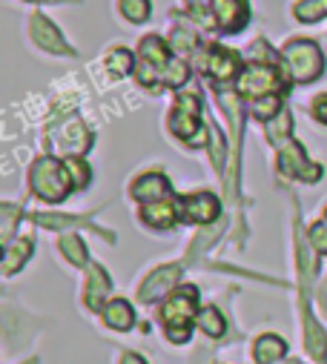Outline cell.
<instances>
[{
  "instance_id": "cell-1",
  "label": "cell",
  "mask_w": 327,
  "mask_h": 364,
  "mask_svg": "<svg viewBox=\"0 0 327 364\" xmlns=\"http://www.w3.org/2000/svg\"><path fill=\"white\" fill-rule=\"evenodd\" d=\"M29 181H32V190L38 198L49 201V204H60L69 190H72V175L66 169V164L55 161V158H38L32 164V172H29Z\"/></svg>"
},
{
  "instance_id": "cell-2",
  "label": "cell",
  "mask_w": 327,
  "mask_h": 364,
  "mask_svg": "<svg viewBox=\"0 0 327 364\" xmlns=\"http://www.w3.org/2000/svg\"><path fill=\"white\" fill-rule=\"evenodd\" d=\"M282 60L296 83H313L316 77H321V69H324L321 52L313 41H290L282 49Z\"/></svg>"
},
{
  "instance_id": "cell-3",
  "label": "cell",
  "mask_w": 327,
  "mask_h": 364,
  "mask_svg": "<svg viewBox=\"0 0 327 364\" xmlns=\"http://www.w3.org/2000/svg\"><path fill=\"white\" fill-rule=\"evenodd\" d=\"M173 60H170V49H167V43H164L158 35H149V38H144L141 41V46H138V83L141 86H155V83H161V77H164V72H167V66H170Z\"/></svg>"
},
{
  "instance_id": "cell-4",
  "label": "cell",
  "mask_w": 327,
  "mask_h": 364,
  "mask_svg": "<svg viewBox=\"0 0 327 364\" xmlns=\"http://www.w3.org/2000/svg\"><path fill=\"white\" fill-rule=\"evenodd\" d=\"M170 129L173 135H178L181 141H187L193 146V135H201V101L198 95H178L173 115H170Z\"/></svg>"
},
{
  "instance_id": "cell-5",
  "label": "cell",
  "mask_w": 327,
  "mask_h": 364,
  "mask_svg": "<svg viewBox=\"0 0 327 364\" xmlns=\"http://www.w3.org/2000/svg\"><path fill=\"white\" fill-rule=\"evenodd\" d=\"M195 307H198V290L195 287H181L176 290L167 301L161 307V321L167 330L173 327H190V318L195 316Z\"/></svg>"
},
{
  "instance_id": "cell-6",
  "label": "cell",
  "mask_w": 327,
  "mask_h": 364,
  "mask_svg": "<svg viewBox=\"0 0 327 364\" xmlns=\"http://www.w3.org/2000/svg\"><path fill=\"white\" fill-rule=\"evenodd\" d=\"M279 89H282V80L270 66L253 63V66H247L238 75V92L250 95L253 101L267 98V95H279Z\"/></svg>"
},
{
  "instance_id": "cell-7",
  "label": "cell",
  "mask_w": 327,
  "mask_h": 364,
  "mask_svg": "<svg viewBox=\"0 0 327 364\" xmlns=\"http://www.w3.org/2000/svg\"><path fill=\"white\" fill-rule=\"evenodd\" d=\"M279 169L284 175H290V178L307 181V184H313L316 178H321V166L318 164H310L307 155H304V149L299 144H293V141L287 146H282V152H279Z\"/></svg>"
},
{
  "instance_id": "cell-8",
  "label": "cell",
  "mask_w": 327,
  "mask_h": 364,
  "mask_svg": "<svg viewBox=\"0 0 327 364\" xmlns=\"http://www.w3.org/2000/svg\"><path fill=\"white\" fill-rule=\"evenodd\" d=\"M55 146L63 155H80V152H87L92 146V135H90V129L84 124H80L77 115H69V121L55 135Z\"/></svg>"
},
{
  "instance_id": "cell-9",
  "label": "cell",
  "mask_w": 327,
  "mask_h": 364,
  "mask_svg": "<svg viewBox=\"0 0 327 364\" xmlns=\"http://www.w3.org/2000/svg\"><path fill=\"white\" fill-rule=\"evenodd\" d=\"M213 15L224 32H241L250 21V4L247 0H213Z\"/></svg>"
},
{
  "instance_id": "cell-10",
  "label": "cell",
  "mask_w": 327,
  "mask_h": 364,
  "mask_svg": "<svg viewBox=\"0 0 327 364\" xmlns=\"http://www.w3.org/2000/svg\"><path fill=\"white\" fill-rule=\"evenodd\" d=\"M29 35H32V41H35L41 49H46V52H52V55H72V46L63 41V35L55 29V23H52L49 18H43V15H32Z\"/></svg>"
},
{
  "instance_id": "cell-11",
  "label": "cell",
  "mask_w": 327,
  "mask_h": 364,
  "mask_svg": "<svg viewBox=\"0 0 327 364\" xmlns=\"http://www.w3.org/2000/svg\"><path fill=\"white\" fill-rule=\"evenodd\" d=\"M178 276H181V267H178V264L158 267L155 272H149V279L141 284V293H138V299H141V301H155L158 296H167V293L176 287Z\"/></svg>"
},
{
  "instance_id": "cell-12",
  "label": "cell",
  "mask_w": 327,
  "mask_h": 364,
  "mask_svg": "<svg viewBox=\"0 0 327 364\" xmlns=\"http://www.w3.org/2000/svg\"><path fill=\"white\" fill-rule=\"evenodd\" d=\"M201 69H204V75H210L215 80H230V77L241 75L238 72V58L230 49H221V46L201 55Z\"/></svg>"
},
{
  "instance_id": "cell-13",
  "label": "cell",
  "mask_w": 327,
  "mask_h": 364,
  "mask_svg": "<svg viewBox=\"0 0 327 364\" xmlns=\"http://www.w3.org/2000/svg\"><path fill=\"white\" fill-rule=\"evenodd\" d=\"M129 196L135 201H141V204L161 201V198L170 196V181H167V175H161V172H146V175H141L135 184H132Z\"/></svg>"
},
{
  "instance_id": "cell-14",
  "label": "cell",
  "mask_w": 327,
  "mask_h": 364,
  "mask_svg": "<svg viewBox=\"0 0 327 364\" xmlns=\"http://www.w3.org/2000/svg\"><path fill=\"white\" fill-rule=\"evenodd\" d=\"M181 204H184V215H187L190 221H195V224H213V221L218 218V213H221L218 198L210 196V193L187 196Z\"/></svg>"
},
{
  "instance_id": "cell-15",
  "label": "cell",
  "mask_w": 327,
  "mask_h": 364,
  "mask_svg": "<svg viewBox=\"0 0 327 364\" xmlns=\"http://www.w3.org/2000/svg\"><path fill=\"white\" fill-rule=\"evenodd\" d=\"M141 218H144V224H146V227H155V230H170V227L176 224L178 213H176V204H173V201L161 198V201H149V204H144Z\"/></svg>"
},
{
  "instance_id": "cell-16",
  "label": "cell",
  "mask_w": 327,
  "mask_h": 364,
  "mask_svg": "<svg viewBox=\"0 0 327 364\" xmlns=\"http://www.w3.org/2000/svg\"><path fill=\"white\" fill-rule=\"evenodd\" d=\"M109 293H112L109 276H107V272H104L98 264H92V267H90V282H87V307H90V310H101Z\"/></svg>"
},
{
  "instance_id": "cell-17",
  "label": "cell",
  "mask_w": 327,
  "mask_h": 364,
  "mask_svg": "<svg viewBox=\"0 0 327 364\" xmlns=\"http://www.w3.org/2000/svg\"><path fill=\"white\" fill-rule=\"evenodd\" d=\"M104 321H107V327H112V330H129L132 327V321H135V313H132V307L124 301V299H115V301H109L107 307H104Z\"/></svg>"
},
{
  "instance_id": "cell-18",
  "label": "cell",
  "mask_w": 327,
  "mask_h": 364,
  "mask_svg": "<svg viewBox=\"0 0 327 364\" xmlns=\"http://www.w3.org/2000/svg\"><path fill=\"white\" fill-rule=\"evenodd\" d=\"M284 353H287V344H284V338H279V336H262V338L256 341V347H253V358H256L259 364H273V361H279Z\"/></svg>"
},
{
  "instance_id": "cell-19",
  "label": "cell",
  "mask_w": 327,
  "mask_h": 364,
  "mask_svg": "<svg viewBox=\"0 0 327 364\" xmlns=\"http://www.w3.org/2000/svg\"><path fill=\"white\" fill-rule=\"evenodd\" d=\"M29 255H32V238H18L4 252V272H6V276H15V272L26 264Z\"/></svg>"
},
{
  "instance_id": "cell-20",
  "label": "cell",
  "mask_w": 327,
  "mask_h": 364,
  "mask_svg": "<svg viewBox=\"0 0 327 364\" xmlns=\"http://www.w3.org/2000/svg\"><path fill=\"white\" fill-rule=\"evenodd\" d=\"M304 336H307V350H310V355H313L316 361H324V355H327V338H324L321 327L313 321L310 310H304Z\"/></svg>"
},
{
  "instance_id": "cell-21",
  "label": "cell",
  "mask_w": 327,
  "mask_h": 364,
  "mask_svg": "<svg viewBox=\"0 0 327 364\" xmlns=\"http://www.w3.org/2000/svg\"><path fill=\"white\" fill-rule=\"evenodd\" d=\"M293 15L301 23H316V21L327 18V0H301V4L293 9Z\"/></svg>"
},
{
  "instance_id": "cell-22",
  "label": "cell",
  "mask_w": 327,
  "mask_h": 364,
  "mask_svg": "<svg viewBox=\"0 0 327 364\" xmlns=\"http://www.w3.org/2000/svg\"><path fill=\"white\" fill-rule=\"evenodd\" d=\"M195 321H198V327H201L210 338H218V336H224V330H227V324H224V318H221V313H218L215 307H204Z\"/></svg>"
},
{
  "instance_id": "cell-23",
  "label": "cell",
  "mask_w": 327,
  "mask_h": 364,
  "mask_svg": "<svg viewBox=\"0 0 327 364\" xmlns=\"http://www.w3.org/2000/svg\"><path fill=\"white\" fill-rule=\"evenodd\" d=\"M60 252L75 264V267H84L87 264V247L77 235H63L60 238Z\"/></svg>"
},
{
  "instance_id": "cell-24",
  "label": "cell",
  "mask_w": 327,
  "mask_h": 364,
  "mask_svg": "<svg viewBox=\"0 0 327 364\" xmlns=\"http://www.w3.org/2000/svg\"><path fill=\"white\" fill-rule=\"evenodd\" d=\"M290 129H293V115H290V109H282V112L276 115V121L267 124V135H270L273 144H276V141H287V138H290Z\"/></svg>"
},
{
  "instance_id": "cell-25",
  "label": "cell",
  "mask_w": 327,
  "mask_h": 364,
  "mask_svg": "<svg viewBox=\"0 0 327 364\" xmlns=\"http://www.w3.org/2000/svg\"><path fill=\"white\" fill-rule=\"evenodd\" d=\"M121 15L129 23H144L149 18V0H121Z\"/></svg>"
},
{
  "instance_id": "cell-26",
  "label": "cell",
  "mask_w": 327,
  "mask_h": 364,
  "mask_svg": "<svg viewBox=\"0 0 327 364\" xmlns=\"http://www.w3.org/2000/svg\"><path fill=\"white\" fill-rule=\"evenodd\" d=\"M107 66H109L112 77H124L129 72V66H135V63H132V55L127 49H115V52L107 55Z\"/></svg>"
},
{
  "instance_id": "cell-27",
  "label": "cell",
  "mask_w": 327,
  "mask_h": 364,
  "mask_svg": "<svg viewBox=\"0 0 327 364\" xmlns=\"http://www.w3.org/2000/svg\"><path fill=\"white\" fill-rule=\"evenodd\" d=\"M187 77H190L187 63H184V60H173V63L167 66V72H164L161 83H164V86H170V89H176V86H181Z\"/></svg>"
},
{
  "instance_id": "cell-28",
  "label": "cell",
  "mask_w": 327,
  "mask_h": 364,
  "mask_svg": "<svg viewBox=\"0 0 327 364\" xmlns=\"http://www.w3.org/2000/svg\"><path fill=\"white\" fill-rule=\"evenodd\" d=\"M38 224L49 227V230H66V227H77L84 224L87 218H75V215H35Z\"/></svg>"
},
{
  "instance_id": "cell-29",
  "label": "cell",
  "mask_w": 327,
  "mask_h": 364,
  "mask_svg": "<svg viewBox=\"0 0 327 364\" xmlns=\"http://www.w3.org/2000/svg\"><path fill=\"white\" fill-rule=\"evenodd\" d=\"M282 107H279V95H267V98H259L253 101V115L262 118V121H270V115H279Z\"/></svg>"
},
{
  "instance_id": "cell-30",
  "label": "cell",
  "mask_w": 327,
  "mask_h": 364,
  "mask_svg": "<svg viewBox=\"0 0 327 364\" xmlns=\"http://www.w3.org/2000/svg\"><path fill=\"white\" fill-rule=\"evenodd\" d=\"M310 244H313L316 252L327 255V210H324V218L310 227Z\"/></svg>"
},
{
  "instance_id": "cell-31",
  "label": "cell",
  "mask_w": 327,
  "mask_h": 364,
  "mask_svg": "<svg viewBox=\"0 0 327 364\" xmlns=\"http://www.w3.org/2000/svg\"><path fill=\"white\" fill-rule=\"evenodd\" d=\"M173 49H176L178 55H190V52L195 49V35H193L190 29L178 26V29L173 32Z\"/></svg>"
},
{
  "instance_id": "cell-32",
  "label": "cell",
  "mask_w": 327,
  "mask_h": 364,
  "mask_svg": "<svg viewBox=\"0 0 327 364\" xmlns=\"http://www.w3.org/2000/svg\"><path fill=\"white\" fill-rule=\"evenodd\" d=\"M66 169L75 181V187H87V181H90V166L80 161V158H66Z\"/></svg>"
},
{
  "instance_id": "cell-33",
  "label": "cell",
  "mask_w": 327,
  "mask_h": 364,
  "mask_svg": "<svg viewBox=\"0 0 327 364\" xmlns=\"http://www.w3.org/2000/svg\"><path fill=\"white\" fill-rule=\"evenodd\" d=\"M0 213H4V247H9V238H12V230H15V218H18L21 210L4 204V207H0Z\"/></svg>"
},
{
  "instance_id": "cell-34",
  "label": "cell",
  "mask_w": 327,
  "mask_h": 364,
  "mask_svg": "<svg viewBox=\"0 0 327 364\" xmlns=\"http://www.w3.org/2000/svg\"><path fill=\"white\" fill-rule=\"evenodd\" d=\"M218 232H221V227H213L210 232L204 230V232H201V235H198V238L193 241V250H190V258H195V255L201 252V247H210V244H213V241L218 238Z\"/></svg>"
},
{
  "instance_id": "cell-35",
  "label": "cell",
  "mask_w": 327,
  "mask_h": 364,
  "mask_svg": "<svg viewBox=\"0 0 327 364\" xmlns=\"http://www.w3.org/2000/svg\"><path fill=\"white\" fill-rule=\"evenodd\" d=\"M210 129H213V164L221 166V158H224V138H221V132H218L215 127H210Z\"/></svg>"
},
{
  "instance_id": "cell-36",
  "label": "cell",
  "mask_w": 327,
  "mask_h": 364,
  "mask_svg": "<svg viewBox=\"0 0 327 364\" xmlns=\"http://www.w3.org/2000/svg\"><path fill=\"white\" fill-rule=\"evenodd\" d=\"M313 118H316L318 124H327V92L313 101Z\"/></svg>"
},
{
  "instance_id": "cell-37",
  "label": "cell",
  "mask_w": 327,
  "mask_h": 364,
  "mask_svg": "<svg viewBox=\"0 0 327 364\" xmlns=\"http://www.w3.org/2000/svg\"><path fill=\"white\" fill-rule=\"evenodd\" d=\"M167 338L173 344H184V341H190V327H173V330H167Z\"/></svg>"
},
{
  "instance_id": "cell-38",
  "label": "cell",
  "mask_w": 327,
  "mask_h": 364,
  "mask_svg": "<svg viewBox=\"0 0 327 364\" xmlns=\"http://www.w3.org/2000/svg\"><path fill=\"white\" fill-rule=\"evenodd\" d=\"M187 6H190V12H193V15H198V18H204V12H207V6H213V0H187Z\"/></svg>"
},
{
  "instance_id": "cell-39",
  "label": "cell",
  "mask_w": 327,
  "mask_h": 364,
  "mask_svg": "<svg viewBox=\"0 0 327 364\" xmlns=\"http://www.w3.org/2000/svg\"><path fill=\"white\" fill-rule=\"evenodd\" d=\"M121 364H146V361H144L138 353H127V355L121 358Z\"/></svg>"
},
{
  "instance_id": "cell-40",
  "label": "cell",
  "mask_w": 327,
  "mask_h": 364,
  "mask_svg": "<svg viewBox=\"0 0 327 364\" xmlns=\"http://www.w3.org/2000/svg\"><path fill=\"white\" fill-rule=\"evenodd\" d=\"M321 307L327 310V287H324V293H321Z\"/></svg>"
},
{
  "instance_id": "cell-41",
  "label": "cell",
  "mask_w": 327,
  "mask_h": 364,
  "mask_svg": "<svg viewBox=\"0 0 327 364\" xmlns=\"http://www.w3.org/2000/svg\"><path fill=\"white\" fill-rule=\"evenodd\" d=\"M287 364H299V361H287Z\"/></svg>"
},
{
  "instance_id": "cell-42",
  "label": "cell",
  "mask_w": 327,
  "mask_h": 364,
  "mask_svg": "<svg viewBox=\"0 0 327 364\" xmlns=\"http://www.w3.org/2000/svg\"><path fill=\"white\" fill-rule=\"evenodd\" d=\"M29 364H35V361H29Z\"/></svg>"
}]
</instances>
